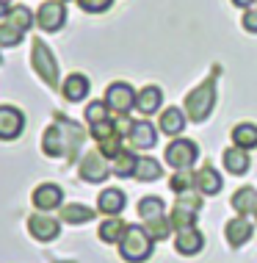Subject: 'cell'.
<instances>
[{"label": "cell", "instance_id": "6da1fadb", "mask_svg": "<svg viewBox=\"0 0 257 263\" xmlns=\"http://www.w3.org/2000/svg\"><path fill=\"white\" fill-rule=\"evenodd\" d=\"M83 139H86V133L81 130V125H75L67 117H55V125H50L45 130V136H42V150L50 158L64 155V158L72 161L77 150L83 147Z\"/></svg>", "mask_w": 257, "mask_h": 263}, {"label": "cell", "instance_id": "7a4b0ae2", "mask_svg": "<svg viewBox=\"0 0 257 263\" xmlns=\"http://www.w3.org/2000/svg\"><path fill=\"white\" fill-rule=\"evenodd\" d=\"M119 255L127 263H141L152 255V236L147 233V227L127 224L122 241H119Z\"/></svg>", "mask_w": 257, "mask_h": 263}, {"label": "cell", "instance_id": "3957f363", "mask_svg": "<svg viewBox=\"0 0 257 263\" xmlns=\"http://www.w3.org/2000/svg\"><path fill=\"white\" fill-rule=\"evenodd\" d=\"M213 103H216V72L202 86L191 89V95L185 97V114L191 117V122H205L213 111Z\"/></svg>", "mask_w": 257, "mask_h": 263}, {"label": "cell", "instance_id": "277c9868", "mask_svg": "<svg viewBox=\"0 0 257 263\" xmlns=\"http://www.w3.org/2000/svg\"><path fill=\"white\" fill-rule=\"evenodd\" d=\"M31 61H33V69H36V75L42 78V81H45L50 89H58V61H55L53 50L47 47V42L33 39Z\"/></svg>", "mask_w": 257, "mask_h": 263}, {"label": "cell", "instance_id": "5b68a950", "mask_svg": "<svg viewBox=\"0 0 257 263\" xmlns=\"http://www.w3.org/2000/svg\"><path fill=\"white\" fill-rule=\"evenodd\" d=\"M166 163L171 169H177V172H183V169H191L199 158V147L194 144V141L188 139H174L171 144L166 147Z\"/></svg>", "mask_w": 257, "mask_h": 263}, {"label": "cell", "instance_id": "8992f818", "mask_svg": "<svg viewBox=\"0 0 257 263\" xmlns=\"http://www.w3.org/2000/svg\"><path fill=\"white\" fill-rule=\"evenodd\" d=\"M202 208V200L194 194H188V191H183L180 200L174 202V208H171L169 213V222L174 230H183V227H194L196 222V211Z\"/></svg>", "mask_w": 257, "mask_h": 263}, {"label": "cell", "instance_id": "52a82bcc", "mask_svg": "<svg viewBox=\"0 0 257 263\" xmlns=\"http://www.w3.org/2000/svg\"><path fill=\"white\" fill-rule=\"evenodd\" d=\"M105 105H108V111H113L116 117H127V114L135 108V91L122 81L111 83L108 91H105Z\"/></svg>", "mask_w": 257, "mask_h": 263}, {"label": "cell", "instance_id": "ba28073f", "mask_svg": "<svg viewBox=\"0 0 257 263\" xmlns=\"http://www.w3.org/2000/svg\"><path fill=\"white\" fill-rule=\"evenodd\" d=\"M64 23H67V9H64L61 0H45L36 11V25L42 31L53 33V31H61Z\"/></svg>", "mask_w": 257, "mask_h": 263}, {"label": "cell", "instance_id": "9c48e42d", "mask_svg": "<svg viewBox=\"0 0 257 263\" xmlns=\"http://www.w3.org/2000/svg\"><path fill=\"white\" fill-rule=\"evenodd\" d=\"M111 172V166H108V158H105L100 150H91V153H86L83 155V161H81V166H77V175L83 177V180H89V183H100V180H105Z\"/></svg>", "mask_w": 257, "mask_h": 263}, {"label": "cell", "instance_id": "30bf717a", "mask_svg": "<svg viewBox=\"0 0 257 263\" xmlns=\"http://www.w3.org/2000/svg\"><path fill=\"white\" fill-rule=\"evenodd\" d=\"M25 127V117L19 108H11V105H0V139L11 141L23 133Z\"/></svg>", "mask_w": 257, "mask_h": 263}, {"label": "cell", "instance_id": "8fae6325", "mask_svg": "<svg viewBox=\"0 0 257 263\" xmlns=\"http://www.w3.org/2000/svg\"><path fill=\"white\" fill-rule=\"evenodd\" d=\"M28 233L36 241H53L61 233V222L53 216H31L28 219Z\"/></svg>", "mask_w": 257, "mask_h": 263}, {"label": "cell", "instance_id": "7c38bea8", "mask_svg": "<svg viewBox=\"0 0 257 263\" xmlns=\"http://www.w3.org/2000/svg\"><path fill=\"white\" fill-rule=\"evenodd\" d=\"M127 139H130V144L135 150H152L155 141H158V133H155V127L149 125L147 119H139V122H130Z\"/></svg>", "mask_w": 257, "mask_h": 263}, {"label": "cell", "instance_id": "4fadbf2b", "mask_svg": "<svg viewBox=\"0 0 257 263\" xmlns=\"http://www.w3.org/2000/svg\"><path fill=\"white\" fill-rule=\"evenodd\" d=\"M205 247V238L196 227H183L177 230V238H174V250L180 255H199Z\"/></svg>", "mask_w": 257, "mask_h": 263}, {"label": "cell", "instance_id": "5bb4252c", "mask_svg": "<svg viewBox=\"0 0 257 263\" xmlns=\"http://www.w3.org/2000/svg\"><path fill=\"white\" fill-rule=\"evenodd\" d=\"M61 200H64V191H61V186H55V183H45V186H39L33 191V205H36L39 211L58 208Z\"/></svg>", "mask_w": 257, "mask_h": 263}, {"label": "cell", "instance_id": "9a60e30c", "mask_svg": "<svg viewBox=\"0 0 257 263\" xmlns=\"http://www.w3.org/2000/svg\"><path fill=\"white\" fill-rule=\"evenodd\" d=\"M194 186L202 191V194L213 197V194H219V191H221L224 180H221V175L216 172V169H213V163H205V166L196 172V183H194Z\"/></svg>", "mask_w": 257, "mask_h": 263}, {"label": "cell", "instance_id": "2e32d148", "mask_svg": "<svg viewBox=\"0 0 257 263\" xmlns=\"http://www.w3.org/2000/svg\"><path fill=\"white\" fill-rule=\"evenodd\" d=\"M89 78L81 75V72H75V75H69L67 81H64V86H61V95H64V100H69V103H81L86 95H89Z\"/></svg>", "mask_w": 257, "mask_h": 263}, {"label": "cell", "instance_id": "e0dca14e", "mask_svg": "<svg viewBox=\"0 0 257 263\" xmlns=\"http://www.w3.org/2000/svg\"><path fill=\"white\" fill-rule=\"evenodd\" d=\"M125 205H127V200H125V194L119 189H105L103 194L97 197V208H100V213H105V216H116V213H122Z\"/></svg>", "mask_w": 257, "mask_h": 263}, {"label": "cell", "instance_id": "ac0fdd59", "mask_svg": "<svg viewBox=\"0 0 257 263\" xmlns=\"http://www.w3.org/2000/svg\"><path fill=\"white\" fill-rule=\"evenodd\" d=\"M161 103H163V95H161L158 86H147V89H141L139 95H135V111L144 114V117L158 111Z\"/></svg>", "mask_w": 257, "mask_h": 263}, {"label": "cell", "instance_id": "d6986e66", "mask_svg": "<svg viewBox=\"0 0 257 263\" xmlns=\"http://www.w3.org/2000/svg\"><path fill=\"white\" fill-rule=\"evenodd\" d=\"M252 233H254L252 222H246L244 216H238V219H232V222H227L224 236H227V241H230L232 247H241V244H246V241L252 238Z\"/></svg>", "mask_w": 257, "mask_h": 263}, {"label": "cell", "instance_id": "ffe728a7", "mask_svg": "<svg viewBox=\"0 0 257 263\" xmlns=\"http://www.w3.org/2000/svg\"><path fill=\"white\" fill-rule=\"evenodd\" d=\"M224 169L230 175H244L249 169L246 150H241V147H230V150H224Z\"/></svg>", "mask_w": 257, "mask_h": 263}, {"label": "cell", "instance_id": "44dd1931", "mask_svg": "<svg viewBox=\"0 0 257 263\" xmlns=\"http://www.w3.org/2000/svg\"><path fill=\"white\" fill-rule=\"evenodd\" d=\"M91 216H94L91 208H86L81 202H72V205H64L58 219L61 222H69V224H86V222H91Z\"/></svg>", "mask_w": 257, "mask_h": 263}, {"label": "cell", "instance_id": "7402d4cb", "mask_svg": "<svg viewBox=\"0 0 257 263\" xmlns=\"http://www.w3.org/2000/svg\"><path fill=\"white\" fill-rule=\"evenodd\" d=\"M183 127H185V114L180 108H169L161 114V130L166 136H177V133H183Z\"/></svg>", "mask_w": 257, "mask_h": 263}, {"label": "cell", "instance_id": "603a6c76", "mask_svg": "<svg viewBox=\"0 0 257 263\" xmlns=\"http://www.w3.org/2000/svg\"><path fill=\"white\" fill-rule=\"evenodd\" d=\"M232 141H235V147H241V150H252V147H257V125H249V122L235 125Z\"/></svg>", "mask_w": 257, "mask_h": 263}, {"label": "cell", "instance_id": "cb8c5ba5", "mask_svg": "<svg viewBox=\"0 0 257 263\" xmlns=\"http://www.w3.org/2000/svg\"><path fill=\"white\" fill-rule=\"evenodd\" d=\"M161 175H163V169H161V163L155 161V158H139V163H135V172H133L135 180H147V183L161 180Z\"/></svg>", "mask_w": 257, "mask_h": 263}, {"label": "cell", "instance_id": "d4e9b609", "mask_svg": "<svg viewBox=\"0 0 257 263\" xmlns=\"http://www.w3.org/2000/svg\"><path fill=\"white\" fill-rule=\"evenodd\" d=\"M139 213L144 222H158V219H163V213H166V205H163L161 197H144L139 202Z\"/></svg>", "mask_w": 257, "mask_h": 263}, {"label": "cell", "instance_id": "484cf974", "mask_svg": "<svg viewBox=\"0 0 257 263\" xmlns=\"http://www.w3.org/2000/svg\"><path fill=\"white\" fill-rule=\"evenodd\" d=\"M125 230H127V224L122 222V219L111 216L108 222L100 224V238H103L105 244H119V241H122V236H125Z\"/></svg>", "mask_w": 257, "mask_h": 263}, {"label": "cell", "instance_id": "4316f807", "mask_svg": "<svg viewBox=\"0 0 257 263\" xmlns=\"http://www.w3.org/2000/svg\"><path fill=\"white\" fill-rule=\"evenodd\" d=\"M254 200H257V191L252 186H244V189H238L232 194V208L241 213V216H246V213H252L254 208Z\"/></svg>", "mask_w": 257, "mask_h": 263}, {"label": "cell", "instance_id": "83f0119b", "mask_svg": "<svg viewBox=\"0 0 257 263\" xmlns=\"http://www.w3.org/2000/svg\"><path fill=\"white\" fill-rule=\"evenodd\" d=\"M135 163H139V158H135L133 153H127V150H122L113 158V166H111V172L116 175V177H133V172H135Z\"/></svg>", "mask_w": 257, "mask_h": 263}, {"label": "cell", "instance_id": "f1b7e54d", "mask_svg": "<svg viewBox=\"0 0 257 263\" xmlns=\"http://www.w3.org/2000/svg\"><path fill=\"white\" fill-rule=\"evenodd\" d=\"M6 23L17 25L19 31H28V28L33 25V11L28 9V6H14V9H9V14H6Z\"/></svg>", "mask_w": 257, "mask_h": 263}, {"label": "cell", "instance_id": "f546056e", "mask_svg": "<svg viewBox=\"0 0 257 263\" xmlns=\"http://www.w3.org/2000/svg\"><path fill=\"white\" fill-rule=\"evenodd\" d=\"M23 33L25 31H19L17 25L3 23V25H0V47H17L19 42H23Z\"/></svg>", "mask_w": 257, "mask_h": 263}, {"label": "cell", "instance_id": "4dcf8cb0", "mask_svg": "<svg viewBox=\"0 0 257 263\" xmlns=\"http://www.w3.org/2000/svg\"><path fill=\"white\" fill-rule=\"evenodd\" d=\"M196 183V175L191 172V169H183V172H177L174 177L169 180L171 191H177V194H183V191H191V186Z\"/></svg>", "mask_w": 257, "mask_h": 263}, {"label": "cell", "instance_id": "1f68e13d", "mask_svg": "<svg viewBox=\"0 0 257 263\" xmlns=\"http://www.w3.org/2000/svg\"><path fill=\"white\" fill-rule=\"evenodd\" d=\"M108 119V105H105V100H94L89 103V108H86V122L89 125H100Z\"/></svg>", "mask_w": 257, "mask_h": 263}, {"label": "cell", "instance_id": "d6a6232c", "mask_svg": "<svg viewBox=\"0 0 257 263\" xmlns=\"http://www.w3.org/2000/svg\"><path fill=\"white\" fill-rule=\"evenodd\" d=\"M100 153H103L105 158H111V161L116 158V155L122 153V133H113V136L100 141Z\"/></svg>", "mask_w": 257, "mask_h": 263}, {"label": "cell", "instance_id": "836d02e7", "mask_svg": "<svg viewBox=\"0 0 257 263\" xmlns=\"http://www.w3.org/2000/svg\"><path fill=\"white\" fill-rule=\"evenodd\" d=\"M147 233L152 236V241H163L171 233V222H166V216L158 219V222H147Z\"/></svg>", "mask_w": 257, "mask_h": 263}, {"label": "cell", "instance_id": "e575fe53", "mask_svg": "<svg viewBox=\"0 0 257 263\" xmlns=\"http://www.w3.org/2000/svg\"><path fill=\"white\" fill-rule=\"evenodd\" d=\"M113 133H119V130H116V122H111V119H105V122H100V125H91V136H94L97 141L108 139V136H113Z\"/></svg>", "mask_w": 257, "mask_h": 263}, {"label": "cell", "instance_id": "d590c367", "mask_svg": "<svg viewBox=\"0 0 257 263\" xmlns=\"http://www.w3.org/2000/svg\"><path fill=\"white\" fill-rule=\"evenodd\" d=\"M81 3V9L83 11H91V14H97V11H105L111 6V0H77Z\"/></svg>", "mask_w": 257, "mask_h": 263}, {"label": "cell", "instance_id": "8d00e7d4", "mask_svg": "<svg viewBox=\"0 0 257 263\" xmlns=\"http://www.w3.org/2000/svg\"><path fill=\"white\" fill-rule=\"evenodd\" d=\"M244 28L249 33H257V6H252V9L244 14Z\"/></svg>", "mask_w": 257, "mask_h": 263}, {"label": "cell", "instance_id": "74e56055", "mask_svg": "<svg viewBox=\"0 0 257 263\" xmlns=\"http://www.w3.org/2000/svg\"><path fill=\"white\" fill-rule=\"evenodd\" d=\"M6 14H9V3H6V0H0V20H6Z\"/></svg>", "mask_w": 257, "mask_h": 263}, {"label": "cell", "instance_id": "f35d334b", "mask_svg": "<svg viewBox=\"0 0 257 263\" xmlns=\"http://www.w3.org/2000/svg\"><path fill=\"white\" fill-rule=\"evenodd\" d=\"M232 3H235V6H252L254 0H232Z\"/></svg>", "mask_w": 257, "mask_h": 263}, {"label": "cell", "instance_id": "ab89813d", "mask_svg": "<svg viewBox=\"0 0 257 263\" xmlns=\"http://www.w3.org/2000/svg\"><path fill=\"white\" fill-rule=\"evenodd\" d=\"M252 216L257 219V200H254V208H252Z\"/></svg>", "mask_w": 257, "mask_h": 263}, {"label": "cell", "instance_id": "60d3db41", "mask_svg": "<svg viewBox=\"0 0 257 263\" xmlns=\"http://www.w3.org/2000/svg\"><path fill=\"white\" fill-rule=\"evenodd\" d=\"M64 263H69V260H64Z\"/></svg>", "mask_w": 257, "mask_h": 263}, {"label": "cell", "instance_id": "b9f144b4", "mask_svg": "<svg viewBox=\"0 0 257 263\" xmlns=\"http://www.w3.org/2000/svg\"><path fill=\"white\" fill-rule=\"evenodd\" d=\"M6 3H9V0H6Z\"/></svg>", "mask_w": 257, "mask_h": 263}, {"label": "cell", "instance_id": "7bdbcfd3", "mask_svg": "<svg viewBox=\"0 0 257 263\" xmlns=\"http://www.w3.org/2000/svg\"><path fill=\"white\" fill-rule=\"evenodd\" d=\"M61 3H64V0H61Z\"/></svg>", "mask_w": 257, "mask_h": 263}]
</instances>
